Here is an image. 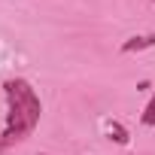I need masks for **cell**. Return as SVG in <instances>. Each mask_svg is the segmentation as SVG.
<instances>
[{
	"mask_svg": "<svg viewBox=\"0 0 155 155\" xmlns=\"http://www.w3.org/2000/svg\"><path fill=\"white\" fill-rule=\"evenodd\" d=\"M40 155H49V152H40Z\"/></svg>",
	"mask_w": 155,
	"mask_h": 155,
	"instance_id": "5b68a950",
	"label": "cell"
},
{
	"mask_svg": "<svg viewBox=\"0 0 155 155\" xmlns=\"http://www.w3.org/2000/svg\"><path fill=\"white\" fill-rule=\"evenodd\" d=\"M3 94H6V125L0 134V155L25 143L37 131L40 116H43V104L28 79H6Z\"/></svg>",
	"mask_w": 155,
	"mask_h": 155,
	"instance_id": "6da1fadb",
	"label": "cell"
},
{
	"mask_svg": "<svg viewBox=\"0 0 155 155\" xmlns=\"http://www.w3.org/2000/svg\"><path fill=\"white\" fill-rule=\"evenodd\" d=\"M149 46H155V34H146V37H131L128 43H122V52H125V55H131V52H143V49H149Z\"/></svg>",
	"mask_w": 155,
	"mask_h": 155,
	"instance_id": "7a4b0ae2",
	"label": "cell"
},
{
	"mask_svg": "<svg viewBox=\"0 0 155 155\" xmlns=\"http://www.w3.org/2000/svg\"><path fill=\"white\" fill-rule=\"evenodd\" d=\"M140 122H143L146 128H155V94H152V101L146 104V110H143V116H140Z\"/></svg>",
	"mask_w": 155,
	"mask_h": 155,
	"instance_id": "277c9868",
	"label": "cell"
},
{
	"mask_svg": "<svg viewBox=\"0 0 155 155\" xmlns=\"http://www.w3.org/2000/svg\"><path fill=\"white\" fill-rule=\"evenodd\" d=\"M110 137H113L119 146H125V143H128V131H125L119 122H110Z\"/></svg>",
	"mask_w": 155,
	"mask_h": 155,
	"instance_id": "3957f363",
	"label": "cell"
}]
</instances>
